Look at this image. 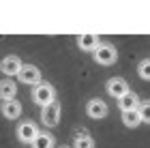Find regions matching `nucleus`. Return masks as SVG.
<instances>
[{"instance_id": "1", "label": "nucleus", "mask_w": 150, "mask_h": 148, "mask_svg": "<svg viewBox=\"0 0 150 148\" xmlns=\"http://www.w3.org/2000/svg\"><path fill=\"white\" fill-rule=\"evenodd\" d=\"M32 101L43 110V107L52 105L54 101H56V88L50 84V82H41L39 86L32 88Z\"/></svg>"}, {"instance_id": "18", "label": "nucleus", "mask_w": 150, "mask_h": 148, "mask_svg": "<svg viewBox=\"0 0 150 148\" xmlns=\"http://www.w3.org/2000/svg\"><path fill=\"white\" fill-rule=\"evenodd\" d=\"M58 148H73V146H69V144H60Z\"/></svg>"}, {"instance_id": "10", "label": "nucleus", "mask_w": 150, "mask_h": 148, "mask_svg": "<svg viewBox=\"0 0 150 148\" xmlns=\"http://www.w3.org/2000/svg\"><path fill=\"white\" fill-rule=\"evenodd\" d=\"M139 105H142V101H139V97L135 95L133 90L129 92V95H125L122 99H118L120 112H135V110H139Z\"/></svg>"}, {"instance_id": "7", "label": "nucleus", "mask_w": 150, "mask_h": 148, "mask_svg": "<svg viewBox=\"0 0 150 148\" xmlns=\"http://www.w3.org/2000/svg\"><path fill=\"white\" fill-rule=\"evenodd\" d=\"M17 79L22 84H28V86H39L41 84V69L37 64H24L22 67V71H19V75H17Z\"/></svg>"}, {"instance_id": "2", "label": "nucleus", "mask_w": 150, "mask_h": 148, "mask_svg": "<svg viewBox=\"0 0 150 148\" xmlns=\"http://www.w3.org/2000/svg\"><path fill=\"white\" fill-rule=\"evenodd\" d=\"M92 58H94L97 64L112 67L116 60H118V50H116L112 43H99V47L92 52Z\"/></svg>"}, {"instance_id": "17", "label": "nucleus", "mask_w": 150, "mask_h": 148, "mask_svg": "<svg viewBox=\"0 0 150 148\" xmlns=\"http://www.w3.org/2000/svg\"><path fill=\"white\" fill-rule=\"evenodd\" d=\"M139 116H142V123H144V125H150V101H142Z\"/></svg>"}, {"instance_id": "8", "label": "nucleus", "mask_w": 150, "mask_h": 148, "mask_svg": "<svg viewBox=\"0 0 150 148\" xmlns=\"http://www.w3.org/2000/svg\"><path fill=\"white\" fill-rule=\"evenodd\" d=\"M86 114L94 120H101V118H105L107 114H110V107H107V103L103 99H90L86 103Z\"/></svg>"}, {"instance_id": "5", "label": "nucleus", "mask_w": 150, "mask_h": 148, "mask_svg": "<svg viewBox=\"0 0 150 148\" xmlns=\"http://www.w3.org/2000/svg\"><path fill=\"white\" fill-rule=\"evenodd\" d=\"M105 90H107V95L114 97V99H122L125 95L131 92L129 82L125 77H110V79H107V84H105Z\"/></svg>"}, {"instance_id": "12", "label": "nucleus", "mask_w": 150, "mask_h": 148, "mask_svg": "<svg viewBox=\"0 0 150 148\" xmlns=\"http://www.w3.org/2000/svg\"><path fill=\"white\" fill-rule=\"evenodd\" d=\"M77 47L81 52H94L99 47V39L94 35H79L77 37Z\"/></svg>"}, {"instance_id": "3", "label": "nucleus", "mask_w": 150, "mask_h": 148, "mask_svg": "<svg viewBox=\"0 0 150 148\" xmlns=\"http://www.w3.org/2000/svg\"><path fill=\"white\" fill-rule=\"evenodd\" d=\"M39 127L32 123V120H24V123H19L17 125V129H15V135H17V140L22 144H35V140L39 137Z\"/></svg>"}, {"instance_id": "16", "label": "nucleus", "mask_w": 150, "mask_h": 148, "mask_svg": "<svg viewBox=\"0 0 150 148\" xmlns=\"http://www.w3.org/2000/svg\"><path fill=\"white\" fill-rule=\"evenodd\" d=\"M137 75L144 79V82H150V58L139 60V64H137Z\"/></svg>"}, {"instance_id": "13", "label": "nucleus", "mask_w": 150, "mask_h": 148, "mask_svg": "<svg viewBox=\"0 0 150 148\" xmlns=\"http://www.w3.org/2000/svg\"><path fill=\"white\" fill-rule=\"evenodd\" d=\"M15 95H17V84L11 82V79H4V82L0 84V97H2V101L15 99Z\"/></svg>"}, {"instance_id": "14", "label": "nucleus", "mask_w": 150, "mask_h": 148, "mask_svg": "<svg viewBox=\"0 0 150 148\" xmlns=\"http://www.w3.org/2000/svg\"><path fill=\"white\" fill-rule=\"evenodd\" d=\"M32 148H56V140H54L52 133L41 131L39 137L35 140V144H32Z\"/></svg>"}, {"instance_id": "6", "label": "nucleus", "mask_w": 150, "mask_h": 148, "mask_svg": "<svg viewBox=\"0 0 150 148\" xmlns=\"http://www.w3.org/2000/svg\"><path fill=\"white\" fill-rule=\"evenodd\" d=\"M22 58L15 56V54H9V56H4L2 58V62H0V71H2V75L6 77H17L19 75V71H22Z\"/></svg>"}, {"instance_id": "9", "label": "nucleus", "mask_w": 150, "mask_h": 148, "mask_svg": "<svg viewBox=\"0 0 150 148\" xmlns=\"http://www.w3.org/2000/svg\"><path fill=\"white\" fill-rule=\"evenodd\" d=\"M2 116L6 120H17L22 116V103L17 99H11V101H2Z\"/></svg>"}, {"instance_id": "11", "label": "nucleus", "mask_w": 150, "mask_h": 148, "mask_svg": "<svg viewBox=\"0 0 150 148\" xmlns=\"http://www.w3.org/2000/svg\"><path fill=\"white\" fill-rule=\"evenodd\" d=\"M73 148H94V137H92L86 129H81V131L75 133Z\"/></svg>"}, {"instance_id": "4", "label": "nucleus", "mask_w": 150, "mask_h": 148, "mask_svg": "<svg viewBox=\"0 0 150 148\" xmlns=\"http://www.w3.org/2000/svg\"><path fill=\"white\" fill-rule=\"evenodd\" d=\"M41 123H43L45 129H54V127L60 125V103L58 101H54L52 105L41 110Z\"/></svg>"}, {"instance_id": "15", "label": "nucleus", "mask_w": 150, "mask_h": 148, "mask_svg": "<svg viewBox=\"0 0 150 148\" xmlns=\"http://www.w3.org/2000/svg\"><path fill=\"white\" fill-rule=\"evenodd\" d=\"M122 125L127 129H135V127L142 125V116H139V110L135 112H122Z\"/></svg>"}]
</instances>
